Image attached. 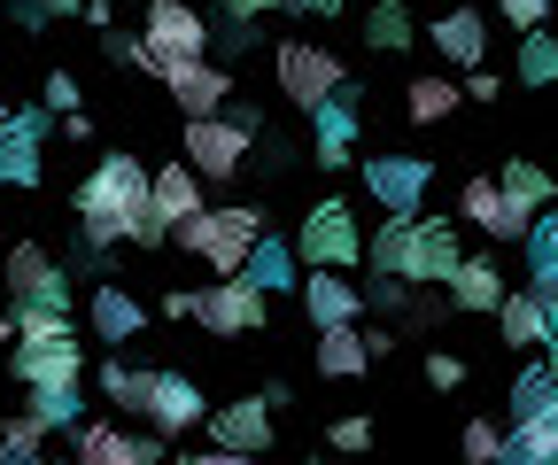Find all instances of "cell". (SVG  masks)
Masks as SVG:
<instances>
[{
    "mask_svg": "<svg viewBox=\"0 0 558 465\" xmlns=\"http://www.w3.org/2000/svg\"><path fill=\"white\" fill-rule=\"evenodd\" d=\"M70 210H78V233L94 241H132V248H163L171 225L156 218V194H148V163L140 156H101L86 171V186L70 194Z\"/></svg>",
    "mask_w": 558,
    "mask_h": 465,
    "instance_id": "cell-1",
    "label": "cell"
},
{
    "mask_svg": "<svg viewBox=\"0 0 558 465\" xmlns=\"http://www.w3.org/2000/svg\"><path fill=\"white\" fill-rule=\"evenodd\" d=\"M256 132H264V109H248V101H226L218 117H186V163L202 179H233L256 148Z\"/></svg>",
    "mask_w": 558,
    "mask_h": 465,
    "instance_id": "cell-2",
    "label": "cell"
},
{
    "mask_svg": "<svg viewBox=\"0 0 558 465\" xmlns=\"http://www.w3.org/2000/svg\"><path fill=\"white\" fill-rule=\"evenodd\" d=\"M171 241H186V256H202L209 272H241L248 248L264 241V210L256 203H233V210H202L194 225H179Z\"/></svg>",
    "mask_w": 558,
    "mask_h": 465,
    "instance_id": "cell-3",
    "label": "cell"
},
{
    "mask_svg": "<svg viewBox=\"0 0 558 465\" xmlns=\"http://www.w3.org/2000/svg\"><path fill=\"white\" fill-rule=\"evenodd\" d=\"M295 256H303V272L311 264H365V225H357V210L341 203V194H318V203L303 210V225H295Z\"/></svg>",
    "mask_w": 558,
    "mask_h": 465,
    "instance_id": "cell-4",
    "label": "cell"
},
{
    "mask_svg": "<svg viewBox=\"0 0 558 465\" xmlns=\"http://www.w3.org/2000/svg\"><path fill=\"white\" fill-rule=\"evenodd\" d=\"M271 318V295L248 280V272H218L209 287H194V326H209L218 342H241Z\"/></svg>",
    "mask_w": 558,
    "mask_h": 465,
    "instance_id": "cell-5",
    "label": "cell"
},
{
    "mask_svg": "<svg viewBox=\"0 0 558 465\" xmlns=\"http://www.w3.org/2000/svg\"><path fill=\"white\" fill-rule=\"evenodd\" d=\"M271 78H279V94H288L303 117H311L326 94H341V86H349L341 54H333V47H311V39H279V47H271Z\"/></svg>",
    "mask_w": 558,
    "mask_h": 465,
    "instance_id": "cell-6",
    "label": "cell"
},
{
    "mask_svg": "<svg viewBox=\"0 0 558 465\" xmlns=\"http://www.w3.org/2000/svg\"><path fill=\"white\" fill-rule=\"evenodd\" d=\"M0 280H9V303H32V310H62L70 318V264H54L39 241H16L0 256Z\"/></svg>",
    "mask_w": 558,
    "mask_h": 465,
    "instance_id": "cell-7",
    "label": "cell"
},
{
    "mask_svg": "<svg viewBox=\"0 0 558 465\" xmlns=\"http://www.w3.org/2000/svg\"><path fill=\"white\" fill-rule=\"evenodd\" d=\"M140 39H148L156 62H194V54H209V16L194 9V0H148Z\"/></svg>",
    "mask_w": 558,
    "mask_h": 465,
    "instance_id": "cell-8",
    "label": "cell"
},
{
    "mask_svg": "<svg viewBox=\"0 0 558 465\" xmlns=\"http://www.w3.org/2000/svg\"><path fill=\"white\" fill-rule=\"evenodd\" d=\"M9 372L24 380V388H78L86 380V350H78V334H32V342H16L9 350Z\"/></svg>",
    "mask_w": 558,
    "mask_h": 465,
    "instance_id": "cell-9",
    "label": "cell"
},
{
    "mask_svg": "<svg viewBox=\"0 0 558 465\" xmlns=\"http://www.w3.org/2000/svg\"><path fill=\"white\" fill-rule=\"evenodd\" d=\"M427 186H435V163L427 156H365V194H373L388 218H418Z\"/></svg>",
    "mask_w": 558,
    "mask_h": 465,
    "instance_id": "cell-10",
    "label": "cell"
},
{
    "mask_svg": "<svg viewBox=\"0 0 558 465\" xmlns=\"http://www.w3.org/2000/svg\"><path fill=\"white\" fill-rule=\"evenodd\" d=\"M357 140H365V117H357V94H326L311 109V163L318 171H341V163H357Z\"/></svg>",
    "mask_w": 558,
    "mask_h": 465,
    "instance_id": "cell-11",
    "label": "cell"
},
{
    "mask_svg": "<svg viewBox=\"0 0 558 465\" xmlns=\"http://www.w3.org/2000/svg\"><path fill=\"white\" fill-rule=\"evenodd\" d=\"M458 210H465V225H481L488 241H527V225H535V210L520 203V194H505V179H465Z\"/></svg>",
    "mask_w": 558,
    "mask_h": 465,
    "instance_id": "cell-12",
    "label": "cell"
},
{
    "mask_svg": "<svg viewBox=\"0 0 558 465\" xmlns=\"http://www.w3.org/2000/svg\"><path fill=\"white\" fill-rule=\"evenodd\" d=\"M39 171H47V117L9 109L0 117V186H39Z\"/></svg>",
    "mask_w": 558,
    "mask_h": 465,
    "instance_id": "cell-13",
    "label": "cell"
},
{
    "mask_svg": "<svg viewBox=\"0 0 558 465\" xmlns=\"http://www.w3.org/2000/svg\"><path fill=\"white\" fill-rule=\"evenodd\" d=\"M70 450H78V465H156L163 435H124L117 419H78L70 427Z\"/></svg>",
    "mask_w": 558,
    "mask_h": 465,
    "instance_id": "cell-14",
    "label": "cell"
},
{
    "mask_svg": "<svg viewBox=\"0 0 558 465\" xmlns=\"http://www.w3.org/2000/svg\"><path fill=\"white\" fill-rule=\"evenodd\" d=\"M163 94H171L186 117H218V109L233 101V71H226V62H209V54H194V62H163Z\"/></svg>",
    "mask_w": 558,
    "mask_h": 465,
    "instance_id": "cell-15",
    "label": "cell"
},
{
    "mask_svg": "<svg viewBox=\"0 0 558 465\" xmlns=\"http://www.w3.org/2000/svg\"><path fill=\"white\" fill-rule=\"evenodd\" d=\"M271 419L279 412L264 404V395H241V404H209L202 427H209V450H241L248 457V450H271Z\"/></svg>",
    "mask_w": 558,
    "mask_h": 465,
    "instance_id": "cell-16",
    "label": "cell"
},
{
    "mask_svg": "<svg viewBox=\"0 0 558 465\" xmlns=\"http://www.w3.org/2000/svg\"><path fill=\"white\" fill-rule=\"evenodd\" d=\"M303 318H311V334H318V326L365 318V287L341 280V264H311V280H303Z\"/></svg>",
    "mask_w": 558,
    "mask_h": 465,
    "instance_id": "cell-17",
    "label": "cell"
},
{
    "mask_svg": "<svg viewBox=\"0 0 558 465\" xmlns=\"http://www.w3.org/2000/svg\"><path fill=\"white\" fill-rule=\"evenodd\" d=\"M202 186H209V179H202V171H194L186 156H179V163H156V171H148V194H156V218H163L171 233H179V225H194V218L209 210V203H202Z\"/></svg>",
    "mask_w": 558,
    "mask_h": 465,
    "instance_id": "cell-18",
    "label": "cell"
},
{
    "mask_svg": "<svg viewBox=\"0 0 558 465\" xmlns=\"http://www.w3.org/2000/svg\"><path fill=\"white\" fill-rule=\"evenodd\" d=\"M458 233H450V218H418L411 225V272L403 280H418V287H450V272H458Z\"/></svg>",
    "mask_w": 558,
    "mask_h": 465,
    "instance_id": "cell-19",
    "label": "cell"
},
{
    "mask_svg": "<svg viewBox=\"0 0 558 465\" xmlns=\"http://www.w3.org/2000/svg\"><path fill=\"white\" fill-rule=\"evenodd\" d=\"M202 419H209L202 388H194L186 372H156V388H148V427H156V435H194Z\"/></svg>",
    "mask_w": 558,
    "mask_h": 465,
    "instance_id": "cell-20",
    "label": "cell"
},
{
    "mask_svg": "<svg viewBox=\"0 0 558 465\" xmlns=\"http://www.w3.org/2000/svg\"><path fill=\"white\" fill-rule=\"evenodd\" d=\"M427 39H435L442 62H458V71H473V62L488 54V24H481V9H442V16L427 24Z\"/></svg>",
    "mask_w": 558,
    "mask_h": 465,
    "instance_id": "cell-21",
    "label": "cell"
},
{
    "mask_svg": "<svg viewBox=\"0 0 558 465\" xmlns=\"http://www.w3.org/2000/svg\"><path fill=\"white\" fill-rule=\"evenodd\" d=\"M86 318H94V334H101V342H132L140 326H148V303H140L132 287H117V280H101L94 303H86Z\"/></svg>",
    "mask_w": 558,
    "mask_h": 465,
    "instance_id": "cell-22",
    "label": "cell"
},
{
    "mask_svg": "<svg viewBox=\"0 0 558 465\" xmlns=\"http://www.w3.org/2000/svg\"><path fill=\"white\" fill-rule=\"evenodd\" d=\"M311 365L326 372V380H357L365 365H373V350H365V326L349 318V326H318V350H311Z\"/></svg>",
    "mask_w": 558,
    "mask_h": 465,
    "instance_id": "cell-23",
    "label": "cell"
},
{
    "mask_svg": "<svg viewBox=\"0 0 558 465\" xmlns=\"http://www.w3.org/2000/svg\"><path fill=\"white\" fill-rule=\"evenodd\" d=\"M512 287L497 280V264L488 256H458V272H450V303L458 310H481V318H497V303H505Z\"/></svg>",
    "mask_w": 558,
    "mask_h": 465,
    "instance_id": "cell-24",
    "label": "cell"
},
{
    "mask_svg": "<svg viewBox=\"0 0 558 465\" xmlns=\"http://www.w3.org/2000/svg\"><path fill=\"white\" fill-rule=\"evenodd\" d=\"M241 272H248L264 295H288V287H303V256H295V241H271V233H264V241L248 248Z\"/></svg>",
    "mask_w": 558,
    "mask_h": 465,
    "instance_id": "cell-25",
    "label": "cell"
},
{
    "mask_svg": "<svg viewBox=\"0 0 558 465\" xmlns=\"http://www.w3.org/2000/svg\"><path fill=\"white\" fill-rule=\"evenodd\" d=\"M497 334H505V350L550 342V318H543V295H535V287H512V295L497 303Z\"/></svg>",
    "mask_w": 558,
    "mask_h": 465,
    "instance_id": "cell-26",
    "label": "cell"
},
{
    "mask_svg": "<svg viewBox=\"0 0 558 465\" xmlns=\"http://www.w3.org/2000/svg\"><path fill=\"white\" fill-rule=\"evenodd\" d=\"M505 457H520V465H558V404H543V412L512 419V435H505Z\"/></svg>",
    "mask_w": 558,
    "mask_h": 465,
    "instance_id": "cell-27",
    "label": "cell"
},
{
    "mask_svg": "<svg viewBox=\"0 0 558 465\" xmlns=\"http://www.w3.org/2000/svg\"><path fill=\"white\" fill-rule=\"evenodd\" d=\"M47 442H54V427H47L32 404L0 419V457H9V465H32V457H47Z\"/></svg>",
    "mask_w": 558,
    "mask_h": 465,
    "instance_id": "cell-28",
    "label": "cell"
},
{
    "mask_svg": "<svg viewBox=\"0 0 558 465\" xmlns=\"http://www.w3.org/2000/svg\"><path fill=\"white\" fill-rule=\"evenodd\" d=\"M148 388H156V372H140V365H124V357L101 365V395H109L124 419H148Z\"/></svg>",
    "mask_w": 558,
    "mask_h": 465,
    "instance_id": "cell-29",
    "label": "cell"
},
{
    "mask_svg": "<svg viewBox=\"0 0 558 465\" xmlns=\"http://www.w3.org/2000/svg\"><path fill=\"white\" fill-rule=\"evenodd\" d=\"M411 39H418V24H411L403 0H373V9H365V47L373 54H403Z\"/></svg>",
    "mask_w": 558,
    "mask_h": 465,
    "instance_id": "cell-30",
    "label": "cell"
},
{
    "mask_svg": "<svg viewBox=\"0 0 558 465\" xmlns=\"http://www.w3.org/2000/svg\"><path fill=\"white\" fill-rule=\"evenodd\" d=\"M458 101H465V86H450L442 71H435V78H411V86H403V117H411V124H442V117H450Z\"/></svg>",
    "mask_w": 558,
    "mask_h": 465,
    "instance_id": "cell-31",
    "label": "cell"
},
{
    "mask_svg": "<svg viewBox=\"0 0 558 465\" xmlns=\"http://www.w3.org/2000/svg\"><path fill=\"white\" fill-rule=\"evenodd\" d=\"M411 225H418V218H380V225H373V241H365L373 272H411Z\"/></svg>",
    "mask_w": 558,
    "mask_h": 465,
    "instance_id": "cell-32",
    "label": "cell"
},
{
    "mask_svg": "<svg viewBox=\"0 0 558 465\" xmlns=\"http://www.w3.org/2000/svg\"><path fill=\"white\" fill-rule=\"evenodd\" d=\"M520 86H558V32H520Z\"/></svg>",
    "mask_w": 558,
    "mask_h": 465,
    "instance_id": "cell-33",
    "label": "cell"
},
{
    "mask_svg": "<svg viewBox=\"0 0 558 465\" xmlns=\"http://www.w3.org/2000/svg\"><path fill=\"white\" fill-rule=\"evenodd\" d=\"M497 179H505V194H520L527 210H550V171H543V163H527V156H505V171H497Z\"/></svg>",
    "mask_w": 558,
    "mask_h": 465,
    "instance_id": "cell-34",
    "label": "cell"
},
{
    "mask_svg": "<svg viewBox=\"0 0 558 465\" xmlns=\"http://www.w3.org/2000/svg\"><path fill=\"white\" fill-rule=\"evenodd\" d=\"M543 404H558L550 357H543V365H520V380H512V419H527V412H543Z\"/></svg>",
    "mask_w": 558,
    "mask_h": 465,
    "instance_id": "cell-35",
    "label": "cell"
},
{
    "mask_svg": "<svg viewBox=\"0 0 558 465\" xmlns=\"http://www.w3.org/2000/svg\"><path fill=\"white\" fill-rule=\"evenodd\" d=\"M24 404H32V412H39L47 427H78V419H86V404H78V388H32Z\"/></svg>",
    "mask_w": 558,
    "mask_h": 465,
    "instance_id": "cell-36",
    "label": "cell"
},
{
    "mask_svg": "<svg viewBox=\"0 0 558 465\" xmlns=\"http://www.w3.org/2000/svg\"><path fill=\"white\" fill-rule=\"evenodd\" d=\"M520 248H527V272H535V280H543V272H558V218H550V210H535V225H527V241H520Z\"/></svg>",
    "mask_w": 558,
    "mask_h": 465,
    "instance_id": "cell-37",
    "label": "cell"
},
{
    "mask_svg": "<svg viewBox=\"0 0 558 465\" xmlns=\"http://www.w3.org/2000/svg\"><path fill=\"white\" fill-rule=\"evenodd\" d=\"M256 39H264V32H256V24H241V16H218V24H209V47H218V62H241Z\"/></svg>",
    "mask_w": 558,
    "mask_h": 465,
    "instance_id": "cell-38",
    "label": "cell"
},
{
    "mask_svg": "<svg viewBox=\"0 0 558 465\" xmlns=\"http://www.w3.org/2000/svg\"><path fill=\"white\" fill-rule=\"evenodd\" d=\"M465 457H473V465L505 457V435H497V419H465Z\"/></svg>",
    "mask_w": 558,
    "mask_h": 465,
    "instance_id": "cell-39",
    "label": "cell"
},
{
    "mask_svg": "<svg viewBox=\"0 0 558 465\" xmlns=\"http://www.w3.org/2000/svg\"><path fill=\"white\" fill-rule=\"evenodd\" d=\"M326 442H333V450H373V419H365V412H349V419L326 427Z\"/></svg>",
    "mask_w": 558,
    "mask_h": 465,
    "instance_id": "cell-40",
    "label": "cell"
},
{
    "mask_svg": "<svg viewBox=\"0 0 558 465\" xmlns=\"http://www.w3.org/2000/svg\"><path fill=\"white\" fill-rule=\"evenodd\" d=\"M427 388H465V357H450V350H427Z\"/></svg>",
    "mask_w": 558,
    "mask_h": 465,
    "instance_id": "cell-41",
    "label": "cell"
},
{
    "mask_svg": "<svg viewBox=\"0 0 558 465\" xmlns=\"http://www.w3.org/2000/svg\"><path fill=\"white\" fill-rule=\"evenodd\" d=\"M256 163H264V171H288V163H295V140H279V132H256Z\"/></svg>",
    "mask_w": 558,
    "mask_h": 465,
    "instance_id": "cell-42",
    "label": "cell"
},
{
    "mask_svg": "<svg viewBox=\"0 0 558 465\" xmlns=\"http://www.w3.org/2000/svg\"><path fill=\"white\" fill-rule=\"evenodd\" d=\"M497 9H505V24H512V32H535V24L550 16V0H497Z\"/></svg>",
    "mask_w": 558,
    "mask_h": 465,
    "instance_id": "cell-43",
    "label": "cell"
},
{
    "mask_svg": "<svg viewBox=\"0 0 558 465\" xmlns=\"http://www.w3.org/2000/svg\"><path fill=\"white\" fill-rule=\"evenodd\" d=\"M497 94H505V78L488 71V62H473V71H465V101H497Z\"/></svg>",
    "mask_w": 558,
    "mask_h": 465,
    "instance_id": "cell-44",
    "label": "cell"
},
{
    "mask_svg": "<svg viewBox=\"0 0 558 465\" xmlns=\"http://www.w3.org/2000/svg\"><path fill=\"white\" fill-rule=\"evenodd\" d=\"M47 109H54V117L78 109V78H70V71H54V78H47Z\"/></svg>",
    "mask_w": 558,
    "mask_h": 465,
    "instance_id": "cell-45",
    "label": "cell"
},
{
    "mask_svg": "<svg viewBox=\"0 0 558 465\" xmlns=\"http://www.w3.org/2000/svg\"><path fill=\"white\" fill-rule=\"evenodd\" d=\"M271 9H288V0H226V16H241V24H256V16H271Z\"/></svg>",
    "mask_w": 558,
    "mask_h": 465,
    "instance_id": "cell-46",
    "label": "cell"
},
{
    "mask_svg": "<svg viewBox=\"0 0 558 465\" xmlns=\"http://www.w3.org/2000/svg\"><path fill=\"white\" fill-rule=\"evenodd\" d=\"M156 310H163V318H194V295H186V287H171V295H163Z\"/></svg>",
    "mask_w": 558,
    "mask_h": 465,
    "instance_id": "cell-47",
    "label": "cell"
},
{
    "mask_svg": "<svg viewBox=\"0 0 558 465\" xmlns=\"http://www.w3.org/2000/svg\"><path fill=\"white\" fill-rule=\"evenodd\" d=\"M288 9H295V16H318V24H326V16H341V0H288Z\"/></svg>",
    "mask_w": 558,
    "mask_h": 465,
    "instance_id": "cell-48",
    "label": "cell"
},
{
    "mask_svg": "<svg viewBox=\"0 0 558 465\" xmlns=\"http://www.w3.org/2000/svg\"><path fill=\"white\" fill-rule=\"evenodd\" d=\"M47 16H86V0H47Z\"/></svg>",
    "mask_w": 558,
    "mask_h": 465,
    "instance_id": "cell-49",
    "label": "cell"
},
{
    "mask_svg": "<svg viewBox=\"0 0 558 465\" xmlns=\"http://www.w3.org/2000/svg\"><path fill=\"white\" fill-rule=\"evenodd\" d=\"M9 342H16V318H9V310H0V357H9Z\"/></svg>",
    "mask_w": 558,
    "mask_h": 465,
    "instance_id": "cell-50",
    "label": "cell"
},
{
    "mask_svg": "<svg viewBox=\"0 0 558 465\" xmlns=\"http://www.w3.org/2000/svg\"><path fill=\"white\" fill-rule=\"evenodd\" d=\"M86 16H94V24H109V0H86Z\"/></svg>",
    "mask_w": 558,
    "mask_h": 465,
    "instance_id": "cell-51",
    "label": "cell"
},
{
    "mask_svg": "<svg viewBox=\"0 0 558 465\" xmlns=\"http://www.w3.org/2000/svg\"><path fill=\"white\" fill-rule=\"evenodd\" d=\"M550 380H558V342H550Z\"/></svg>",
    "mask_w": 558,
    "mask_h": 465,
    "instance_id": "cell-52",
    "label": "cell"
},
{
    "mask_svg": "<svg viewBox=\"0 0 558 465\" xmlns=\"http://www.w3.org/2000/svg\"><path fill=\"white\" fill-rule=\"evenodd\" d=\"M0 117H9V101H0Z\"/></svg>",
    "mask_w": 558,
    "mask_h": 465,
    "instance_id": "cell-53",
    "label": "cell"
}]
</instances>
